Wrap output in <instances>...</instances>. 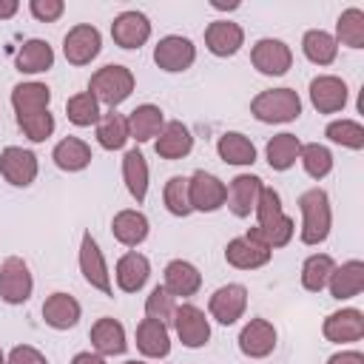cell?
I'll return each mask as SVG.
<instances>
[{
  "label": "cell",
  "mask_w": 364,
  "mask_h": 364,
  "mask_svg": "<svg viewBox=\"0 0 364 364\" xmlns=\"http://www.w3.org/2000/svg\"><path fill=\"white\" fill-rule=\"evenodd\" d=\"M165 208L173 213V216H188L193 208H191V193H188V176H171L165 182Z\"/></svg>",
  "instance_id": "cell-43"
},
{
  "label": "cell",
  "mask_w": 364,
  "mask_h": 364,
  "mask_svg": "<svg viewBox=\"0 0 364 364\" xmlns=\"http://www.w3.org/2000/svg\"><path fill=\"white\" fill-rule=\"evenodd\" d=\"M0 173H3L6 182L17 185V188H26L37 176V156L31 151H26V148L9 145L0 154Z\"/></svg>",
  "instance_id": "cell-12"
},
{
  "label": "cell",
  "mask_w": 364,
  "mask_h": 364,
  "mask_svg": "<svg viewBox=\"0 0 364 364\" xmlns=\"http://www.w3.org/2000/svg\"><path fill=\"white\" fill-rule=\"evenodd\" d=\"M245 43V31L239 23H230V20H213L208 28H205V46L210 54L216 57H233Z\"/></svg>",
  "instance_id": "cell-19"
},
{
  "label": "cell",
  "mask_w": 364,
  "mask_h": 364,
  "mask_svg": "<svg viewBox=\"0 0 364 364\" xmlns=\"http://www.w3.org/2000/svg\"><path fill=\"white\" fill-rule=\"evenodd\" d=\"M216 151H219V156H222L228 165H253V162H256V148H253V142H250L245 134H239V131L222 134L219 142H216Z\"/></svg>",
  "instance_id": "cell-33"
},
{
  "label": "cell",
  "mask_w": 364,
  "mask_h": 364,
  "mask_svg": "<svg viewBox=\"0 0 364 364\" xmlns=\"http://www.w3.org/2000/svg\"><path fill=\"white\" fill-rule=\"evenodd\" d=\"M136 347L148 358H165L171 353V336L168 327L156 318H142L136 324Z\"/></svg>",
  "instance_id": "cell-25"
},
{
  "label": "cell",
  "mask_w": 364,
  "mask_h": 364,
  "mask_svg": "<svg viewBox=\"0 0 364 364\" xmlns=\"http://www.w3.org/2000/svg\"><path fill=\"white\" fill-rule=\"evenodd\" d=\"M196 60V48L188 37H179V34H168L156 43L154 48V63L162 68V71H185L191 68Z\"/></svg>",
  "instance_id": "cell-9"
},
{
  "label": "cell",
  "mask_w": 364,
  "mask_h": 364,
  "mask_svg": "<svg viewBox=\"0 0 364 364\" xmlns=\"http://www.w3.org/2000/svg\"><path fill=\"white\" fill-rule=\"evenodd\" d=\"M51 65H54V48L46 40L34 37V40H26L20 46V51H17V68L23 74H40V71H48Z\"/></svg>",
  "instance_id": "cell-30"
},
{
  "label": "cell",
  "mask_w": 364,
  "mask_h": 364,
  "mask_svg": "<svg viewBox=\"0 0 364 364\" xmlns=\"http://www.w3.org/2000/svg\"><path fill=\"white\" fill-rule=\"evenodd\" d=\"M0 364H6V358H3V350H0Z\"/></svg>",
  "instance_id": "cell-52"
},
{
  "label": "cell",
  "mask_w": 364,
  "mask_h": 364,
  "mask_svg": "<svg viewBox=\"0 0 364 364\" xmlns=\"http://www.w3.org/2000/svg\"><path fill=\"white\" fill-rule=\"evenodd\" d=\"M173 310H176V296H171L165 287H154L151 296L145 299V313L148 318H156V321H168L173 318Z\"/></svg>",
  "instance_id": "cell-45"
},
{
  "label": "cell",
  "mask_w": 364,
  "mask_h": 364,
  "mask_svg": "<svg viewBox=\"0 0 364 364\" xmlns=\"http://www.w3.org/2000/svg\"><path fill=\"white\" fill-rule=\"evenodd\" d=\"M80 270L85 276V282L91 287H97L100 293L111 296L114 287H111V276H108V267H105V259H102V250L97 245V239L91 233H82V245H80Z\"/></svg>",
  "instance_id": "cell-10"
},
{
  "label": "cell",
  "mask_w": 364,
  "mask_h": 364,
  "mask_svg": "<svg viewBox=\"0 0 364 364\" xmlns=\"http://www.w3.org/2000/svg\"><path fill=\"white\" fill-rule=\"evenodd\" d=\"M91 347L97 350V355H119L125 353L128 341H125V330L117 318H97L91 327Z\"/></svg>",
  "instance_id": "cell-24"
},
{
  "label": "cell",
  "mask_w": 364,
  "mask_h": 364,
  "mask_svg": "<svg viewBox=\"0 0 364 364\" xmlns=\"http://www.w3.org/2000/svg\"><path fill=\"white\" fill-rule=\"evenodd\" d=\"M250 114L259 122H293L301 114V100L293 88H270L253 97Z\"/></svg>",
  "instance_id": "cell-4"
},
{
  "label": "cell",
  "mask_w": 364,
  "mask_h": 364,
  "mask_svg": "<svg viewBox=\"0 0 364 364\" xmlns=\"http://www.w3.org/2000/svg\"><path fill=\"white\" fill-rule=\"evenodd\" d=\"M276 347V327L267 318H250L239 333V350L247 358H264Z\"/></svg>",
  "instance_id": "cell-16"
},
{
  "label": "cell",
  "mask_w": 364,
  "mask_h": 364,
  "mask_svg": "<svg viewBox=\"0 0 364 364\" xmlns=\"http://www.w3.org/2000/svg\"><path fill=\"white\" fill-rule=\"evenodd\" d=\"M80 301L68 293H51L46 301H43V318L48 327L54 330H68L80 321Z\"/></svg>",
  "instance_id": "cell-23"
},
{
  "label": "cell",
  "mask_w": 364,
  "mask_h": 364,
  "mask_svg": "<svg viewBox=\"0 0 364 364\" xmlns=\"http://www.w3.org/2000/svg\"><path fill=\"white\" fill-rule=\"evenodd\" d=\"M301 48H304V57L316 65H330L338 54V43L333 40V34H327L321 28H310L301 37Z\"/></svg>",
  "instance_id": "cell-35"
},
{
  "label": "cell",
  "mask_w": 364,
  "mask_h": 364,
  "mask_svg": "<svg viewBox=\"0 0 364 364\" xmlns=\"http://www.w3.org/2000/svg\"><path fill=\"white\" fill-rule=\"evenodd\" d=\"M111 230H114V239L125 247H136L139 242H145L148 236V219L145 213L139 210H119L111 222Z\"/></svg>",
  "instance_id": "cell-29"
},
{
  "label": "cell",
  "mask_w": 364,
  "mask_h": 364,
  "mask_svg": "<svg viewBox=\"0 0 364 364\" xmlns=\"http://www.w3.org/2000/svg\"><path fill=\"white\" fill-rule=\"evenodd\" d=\"M225 259H228V264H233L239 270H256V267L270 262V247H264V245H259L247 236H239V239L228 242Z\"/></svg>",
  "instance_id": "cell-20"
},
{
  "label": "cell",
  "mask_w": 364,
  "mask_h": 364,
  "mask_svg": "<svg viewBox=\"0 0 364 364\" xmlns=\"http://www.w3.org/2000/svg\"><path fill=\"white\" fill-rule=\"evenodd\" d=\"M262 179L259 176H253V173H239V176H233L230 179V185H228V196H225V202H228V208H230V213L233 216H239V219H245V216H250V210L256 208V202H259V193H262Z\"/></svg>",
  "instance_id": "cell-15"
},
{
  "label": "cell",
  "mask_w": 364,
  "mask_h": 364,
  "mask_svg": "<svg viewBox=\"0 0 364 364\" xmlns=\"http://www.w3.org/2000/svg\"><path fill=\"white\" fill-rule=\"evenodd\" d=\"M324 134H327L330 142H338L344 148H353V151L364 148V128L355 119H336V122L327 125Z\"/></svg>",
  "instance_id": "cell-42"
},
{
  "label": "cell",
  "mask_w": 364,
  "mask_h": 364,
  "mask_svg": "<svg viewBox=\"0 0 364 364\" xmlns=\"http://www.w3.org/2000/svg\"><path fill=\"white\" fill-rule=\"evenodd\" d=\"M51 159H54V165H57L60 171L74 173V171L88 168V162H91V148H88L82 139H77V136H65V139H60V142L54 145Z\"/></svg>",
  "instance_id": "cell-31"
},
{
  "label": "cell",
  "mask_w": 364,
  "mask_h": 364,
  "mask_svg": "<svg viewBox=\"0 0 364 364\" xmlns=\"http://www.w3.org/2000/svg\"><path fill=\"white\" fill-rule=\"evenodd\" d=\"M48 102H51V88L43 82H20L11 88V105L17 117L48 111Z\"/></svg>",
  "instance_id": "cell-26"
},
{
  "label": "cell",
  "mask_w": 364,
  "mask_h": 364,
  "mask_svg": "<svg viewBox=\"0 0 364 364\" xmlns=\"http://www.w3.org/2000/svg\"><path fill=\"white\" fill-rule=\"evenodd\" d=\"M122 176H125V185H128V193L142 202L145 193H148V162L142 156L139 148H131L122 159Z\"/></svg>",
  "instance_id": "cell-34"
},
{
  "label": "cell",
  "mask_w": 364,
  "mask_h": 364,
  "mask_svg": "<svg viewBox=\"0 0 364 364\" xmlns=\"http://www.w3.org/2000/svg\"><path fill=\"white\" fill-rule=\"evenodd\" d=\"M17 125L20 131L31 139V142H43L51 136L54 131V117L48 111H40V114H28V117H17Z\"/></svg>",
  "instance_id": "cell-44"
},
{
  "label": "cell",
  "mask_w": 364,
  "mask_h": 364,
  "mask_svg": "<svg viewBox=\"0 0 364 364\" xmlns=\"http://www.w3.org/2000/svg\"><path fill=\"white\" fill-rule=\"evenodd\" d=\"M256 219H259V233L264 236L267 247H284L293 239V219L284 216L282 210V196L273 188H262L259 202H256Z\"/></svg>",
  "instance_id": "cell-1"
},
{
  "label": "cell",
  "mask_w": 364,
  "mask_h": 364,
  "mask_svg": "<svg viewBox=\"0 0 364 364\" xmlns=\"http://www.w3.org/2000/svg\"><path fill=\"white\" fill-rule=\"evenodd\" d=\"M71 364H105V358L97 355V353H77V355L71 358Z\"/></svg>",
  "instance_id": "cell-49"
},
{
  "label": "cell",
  "mask_w": 364,
  "mask_h": 364,
  "mask_svg": "<svg viewBox=\"0 0 364 364\" xmlns=\"http://www.w3.org/2000/svg\"><path fill=\"white\" fill-rule=\"evenodd\" d=\"M100 31L91 23H80L74 28H68L65 40H63V54L71 65H88L97 54H100Z\"/></svg>",
  "instance_id": "cell-7"
},
{
  "label": "cell",
  "mask_w": 364,
  "mask_h": 364,
  "mask_svg": "<svg viewBox=\"0 0 364 364\" xmlns=\"http://www.w3.org/2000/svg\"><path fill=\"white\" fill-rule=\"evenodd\" d=\"M148 276H151V264H148V259H145L142 253H136V250L125 253V256L117 262V284H119V290H125V293L142 290L145 282H148Z\"/></svg>",
  "instance_id": "cell-28"
},
{
  "label": "cell",
  "mask_w": 364,
  "mask_h": 364,
  "mask_svg": "<svg viewBox=\"0 0 364 364\" xmlns=\"http://www.w3.org/2000/svg\"><path fill=\"white\" fill-rule=\"evenodd\" d=\"M299 210H301V242L304 245H321L330 236V199L327 191L310 188L299 196Z\"/></svg>",
  "instance_id": "cell-2"
},
{
  "label": "cell",
  "mask_w": 364,
  "mask_h": 364,
  "mask_svg": "<svg viewBox=\"0 0 364 364\" xmlns=\"http://www.w3.org/2000/svg\"><path fill=\"white\" fill-rule=\"evenodd\" d=\"M299 159H301V165H304V173L313 176V179H324V176L333 171V154H330V148H324V145H318V142L301 145Z\"/></svg>",
  "instance_id": "cell-41"
},
{
  "label": "cell",
  "mask_w": 364,
  "mask_h": 364,
  "mask_svg": "<svg viewBox=\"0 0 364 364\" xmlns=\"http://www.w3.org/2000/svg\"><path fill=\"white\" fill-rule=\"evenodd\" d=\"M31 287H34V282H31L28 264L20 256H9L0 264V299L9 304H23V301H28Z\"/></svg>",
  "instance_id": "cell-5"
},
{
  "label": "cell",
  "mask_w": 364,
  "mask_h": 364,
  "mask_svg": "<svg viewBox=\"0 0 364 364\" xmlns=\"http://www.w3.org/2000/svg\"><path fill=\"white\" fill-rule=\"evenodd\" d=\"M125 139H128V117H122L117 111L102 114L97 122V142L105 151H117L125 145Z\"/></svg>",
  "instance_id": "cell-37"
},
{
  "label": "cell",
  "mask_w": 364,
  "mask_h": 364,
  "mask_svg": "<svg viewBox=\"0 0 364 364\" xmlns=\"http://www.w3.org/2000/svg\"><path fill=\"white\" fill-rule=\"evenodd\" d=\"M324 338L336 341V344H347V341H358L364 336V316L355 307H344L336 310L324 318Z\"/></svg>",
  "instance_id": "cell-18"
},
{
  "label": "cell",
  "mask_w": 364,
  "mask_h": 364,
  "mask_svg": "<svg viewBox=\"0 0 364 364\" xmlns=\"http://www.w3.org/2000/svg\"><path fill=\"white\" fill-rule=\"evenodd\" d=\"M88 91L97 97V102H105L111 111L125 102L134 91V74L125 65H102L91 74Z\"/></svg>",
  "instance_id": "cell-3"
},
{
  "label": "cell",
  "mask_w": 364,
  "mask_h": 364,
  "mask_svg": "<svg viewBox=\"0 0 364 364\" xmlns=\"http://www.w3.org/2000/svg\"><path fill=\"white\" fill-rule=\"evenodd\" d=\"M250 63L256 71L267 74V77H282L287 74V68L293 65V51L287 43L282 40H273V37H264L253 46L250 51Z\"/></svg>",
  "instance_id": "cell-6"
},
{
  "label": "cell",
  "mask_w": 364,
  "mask_h": 364,
  "mask_svg": "<svg viewBox=\"0 0 364 364\" xmlns=\"http://www.w3.org/2000/svg\"><path fill=\"white\" fill-rule=\"evenodd\" d=\"M17 9H20V3H17V0H0V20L14 17V14H17Z\"/></svg>",
  "instance_id": "cell-50"
},
{
  "label": "cell",
  "mask_w": 364,
  "mask_h": 364,
  "mask_svg": "<svg viewBox=\"0 0 364 364\" xmlns=\"http://www.w3.org/2000/svg\"><path fill=\"white\" fill-rule=\"evenodd\" d=\"M327 364H364V355L355 353V350H344V353H336L327 358Z\"/></svg>",
  "instance_id": "cell-48"
},
{
  "label": "cell",
  "mask_w": 364,
  "mask_h": 364,
  "mask_svg": "<svg viewBox=\"0 0 364 364\" xmlns=\"http://www.w3.org/2000/svg\"><path fill=\"white\" fill-rule=\"evenodd\" d=\"M333 267H336V262H333L327 253H313V256L301 264V287L310 290V293L324 290L327 282H330Z\"/></svg>",
  "instance_id": "cell-38"
},
{
  "label": "cell",
  "mask_w": 364,
  "mask_h": 364,
  "mask_svg": "<svg viewBox=\"0 0 364 364\" xmlns=\"http://www.w3.org/2000/svg\"><path fill=\"white\" fill-rule=\"evenodd\" d=\"M188 193H191V208H193V210L210 213V210H219V208L225 205L228 188H225V182L216 179L213 173L196 171V173L188 179Z\"/></svg>",
  "instance_id": "cell-8"
},
{
  "label": "cell",
  "mask_w": 364,
  "mask_h": 364,
  "mask_svg": "<svg viewBox=\"0 0 364 364\" xmlns=\"http://www.w3.org/2000/svg\"><path fill=\"white\" fill-rule=\"evenodd\" d=\"M154 148H156V154L162 159H182V156L191 154L193 136H191V131L182 122H168V125H162Z\"/></svg>",
  "instance_id": "cell-27"
},
{
  "label": "cell",
  "mask_w": 364,
  "mask_h": 364,
  "mask_svg": "<svg viewBox=\"0 0 364 364\" xmlns=\"http://www.w3.org/2000/svg\"><path fill=\"white\" fill-rule=\"evenodd\" d=\"M65 114H68V119H71L74 125L85 128V125L100 122V102H97V97H94L91 91H80V94L68 97Z\"/></svg>",
  "instance_id": "cell-40"
},
{
  "label": "cell",
  "mask_w": 364,
  "mask_h": 364,
  "mask_svg": "<svg viewBox=\"0 0 364 364\" xmlns=\"http://www.w3.org/2000/svg\"><path fill=\"white\" fill-rule=\"evenodd\" d=\"M162 125H165L162 122V111L156 105L145 102V105H136L131 111V117H128V136H134L136 142H148V139H154L162 131Z\"/></svg>",
  "instance_id": "cell-32"
},
{
  "label": "cell",
  "mask_w": 364,
  "mask_h": 364,
  "mask_svg": "<svg viewBox=\"0 0 364 364\" xmlns=\"http://www.w3.org/2000/svg\"><path fill=\"white\" fill-rule=\"evenodd\" d=\"M173 327H176V336L185 347H205L208 338H210V324L205 318V313L193 304H179L173 310Z\"/></svg>",
  "instance_id": "cell-11"
},
{
  "label": "cell",
  "mask_w": 364,
  "mask_h": 364,
  "mask_svg": "<svg viewBox=\"0 0 364 364\" xmlns=\"http://www.w3.org/2000/svg\"><path fill=\"white\" fill-rule=\"evenodd\" d=\"M333 40L341 43V46H350V48H364V11L361 9L341 11Z\"/></svg>",
  "instance_id": "cell-39"
},
{
  "label": "cell",
  "mask_w": 364,
  "mask_h": 364,
  "mask_svg": "<svg viewBox=\"0 0 364 364\" xmlns=\"http://www.w3.org/2000/svg\"><path fill=\"white\" fill-rule=\"evenodd\" d=\"M125 364H145V361H125Z\"/></svg>",
  "instance_id": "cell-51"
},
{
  "label": "cell",
  "mask_w": 364,
  "mask_h": 364,
  "mask_svg": "<svg viewBox=\"0 0 364 364\" xmlns=\"http://www.w3.org/2000/svg\"><path fill=\"white\" fill-rule=\"evenodd\" d=\"M327 287H330V296L338 301L358 296L364 290V262L353 259V262H344L341 267H333Z\"/></svg>",
  "instance_id": "cell-22"
},
{
  "label": "cell",
  "mask_w": 364,
  "mask_h": 364,
  "mask_svg": "<svg viewBox=\"0 0 364 364\" xmlns=\"http://www.w3.org/2000/svg\"><path fill=\"white\" fill-rule=\"evenodd\" d=\"M6 364H48V361H46V355L40 350H34L28 344H20V347H14L9 353V361Z\"/></svg>",
  "instance_id": "cell-47"
},
{
  "label": "cell",
  "mask_w": 364,
  "mask_h": 364,
  "mask_svg": "<svg viewBox=\"0 0 364 364\" xmlns=\"http://www.w3.org/2000/svg\"><path fill=\"white\" fill-rule=\"evenodd\" d=\"M28 9H31V14H34L40 23H54V20L65 11V3H63V0H31Z\"/></svg>",
  "instance_id": "cell-46"
},
{
  "label": "cell",
  "mask_w": 364,
  "mask_h": 364,
  "mask_svg": "<svg viewBox=\"0 0 364 364\" xmlns=\"http://www.w3.org/2000/svg\"><path fill=\"white\" fill-rule=\"evenodd\" d=\"M171 296H182V299H188V296H193L199 287H202V273L191 264V262H185V259H173V262H168V267H165V284H162Z\"/></svg>",
  "instance_id": "cell-21"
},
{
  "label": "cell",
  "mask_w": 364,
  "mask_h": 364,
  "mask_svg": "<svg viewBox=\"0 0 364 364\" xmlns=\"http://www.w3.org/2000/svg\"><path fill=\"white\" fill-rule=\"evenodd\" d=\"M111 37L119 48H139L151 37V23L142 11H122L111 23Z\"/></svg>",
  "instance_id": "cell-17"
},
{
  "label": "cell",
  "mask_w": 364,
  "mask_h": 364,
  "mask_svg": "<svg viewBox=\"0 0 364 364\" xmlns=\"http://www.w3.org/2000/svg\"><path fill=\"white\" fill-rule=\"evenodd\" d=\"M245 307H247V290H245V284H225L208 301V310H210V316L219 324L239 321L242 313H245Z\"/></svg>",
  "instance_id": "cell-13"
},
{
  "label": "cell",
  "mask_w": 364,
  "mask_h": 364,
  "mask_svg": "<svg viewBox=\"0 0 364 364\" xmlns=\"http://www.w3.org/2000/svg\"><path fill=\"white\" fill-rule=\"evenodd\" d=\"M310 102L318 114H336L347 105V85L333 74H321L310 82Z\"/></svg>",
  "instance_id": "cell-14"
},
{
  "label": "cell",
  "mask_w": 364,
  "mask_h": 364,
  "mask_svg": "<svg viewBox=\"0 0 364 364\" xmlns=\"http://www.w3.org/2000/svg\"><path fill=\"white\" fill-rule=\"evenodd\" d=\"M299 151H301L299 136H293V134H276V136L267 142V148H264L267 165H270L273 171H287V168L299 159Z\"/></svg>",
  "instance_id": "cell-36"
}]
</instances>
